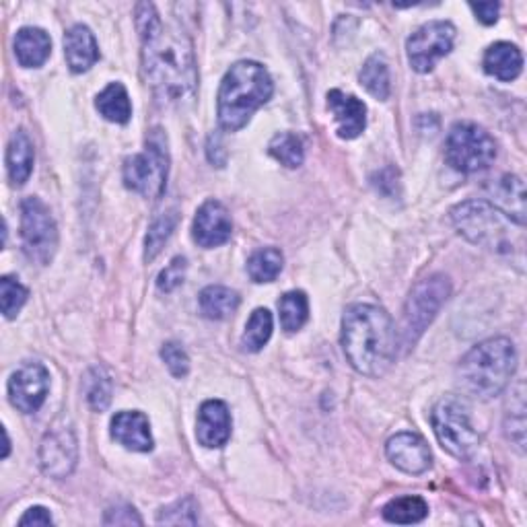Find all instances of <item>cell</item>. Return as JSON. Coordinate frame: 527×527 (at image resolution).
<instances>
[{"label": "cell", "instance_id": "6da1fadb", "mask_svg": "<svg viewBox=\"0 0 527 527\" xmlns=\"http://www.w3.org/2000/svg\"><path fill=\"white\" fill-rule=\"evenodd\" d=\"M136 27L143 40V70L157 99L167 105H184L194 99L198 68L194 46L184 29L161 21L155 5L136 7Z\"/></svg>", "mask_w": 527, "mask_h": 527}, {"label": "cell", "instance_id": "7a4b0ae2", "mask_svg": "<svg viewBox=\"0 0 527 527\" xmlns=\"http://www.w3.org/2000/svg\"><path fill=\"white\" fill-rule=\"evenodd\" d=\"M340 342L348 363L369 377L388 373L398 350L396 328L388 311L371 303L346 307Z\"/></svg>", "mask_w": 527, "mask_h": 527}, {"label": "cell", "instance_id": "3957f363", "mask_svg": "<svg viewBox=\"0 0 527 527\" xmlns=\"http://www.w3.org/2000/svg\"><path fill=\"white\" fill-rule=\"evenodd\" d=\"M274 93L268 70L252 60L235 62L219 89V124L227 132H237L252 120L256 110Z\"/></svg>", "mask_w": 527, "mask_h": 527}, {"label": "cell", "instance_id": "277c9868", "mask_svg": "<svg viewBox=\"0 0 527 527\" xmlns=\"http://www.w3.org/2000/svg\"><path fill=\"white\" fill-rule=\"evenodd\" d=\"M517 353L509 338H488L476 344L462 359L458 377L462 390L474 398L488 400L499 396L513 377Z\"/></svg>", "mask_w": 527, "mask_h": 527}, {"label": "cell", "instance_id": "5b68a950", "mask_svg": "<svg viewBox=\"0 0 527 527\" xmlns=\"http://www.w3.org/2000/svg\"><path fill=\"white\" fill-rule=\"evenodd\" d=\"M451 223L470 243L493 252H511V219L484 200H466L451 210Z\"/></svg>", "mask_w": 527, "mask_h": 527}, {"label": "cell", "instance_id": "8992f818", "mask_svg": "<svg viewBox=\"0 0 527 527\" xmlns=\"http://www.w3.org/2000/svg\"><path fill=\"white\" fill-rule=\"evenodd\" d=\"M169 175V151L167 138L161 130H153L147 136L145 151L132 155L124 163V184L140 196L157 200L163 196Z\"/></svg>", "mask_w": 527, "mask_h": 527}, {"label": "cell", "instance_id": "52a82bcc", "mask_svg": "<svg viewBox=\"0 0 527 527\" xmlns=\"http://www.w3.org/2000/svg\"><path fill=\"white\" fill-rule=\"evenodd\" d=\"M451 285L447 276L433 274L410 291L402 315V346L412 348L425 330L433 324L437 313L449 299Z\"/></svg>", "mask_w": 527, "mask_h": 527}, {"label": "cell", "instance_id": "ba28073f", "mask_svg": "<svg viewBox=\"0 0 527 527\" xmlns=\"http://www.w3.org/2000/svg\"><path fill=\"white\" fill-rule=\"evenodd\" d=\"M497 157L495 138L490 136L482 126L474 122H458L449 134L445 143L447 163L462 173H476L486 169Z\"/></svg>", "mask_w": 527, "mask_h": 527}, {"label": "cell", "instance_id": "9c48e42d", "mask_svg": "<svg viewBox=\"0 0 527 527\" xmlns=\"http://www.w3.org/2000/svg\"><path fill=\"white\" fill-rule=\"evenodd\" d=\"M431 423L441 447L453 458H468L478 445V433L472 427L470 410L460 398H443L433 414Z\"/></svg>", "mask_w": 527, "mask_h": 527}, {"label": "cell", "instance_id": "30bf717a", "mask_svg": "<svg viewBox=\"0 0 527 527\" xmlns=\"http://www.w3.org/2000/svg\"><path fill=\"white\" fill-rule=\"evenodd\" d=\"M21 239L25 256L48 266L58 250V229L48 206L40 198H25L21 202Z\"/></svg>", "mask_w": 527, "mask_h": 527}, {"label": "cell", "instance_id": "8fae6325", "mask_svg": "<svg viewBox=\"0 0 527 527\" xmlns=\"http://www.w3.org/2000/svg\"><path fill=\"white\" fill-rule=\"evenodd\" d=\"M455 42V27L449 21H431L418 27L406 44L408 60L416 73H431L435 64L445 58Z\"/></svg>", "mask_w": 527, "mask_h": 527}, {"label": "cell", "instance_id": "7c38bea8", "mask_svg": "<svg viewBox=\"0 0 527 527\" xmlns=\"http://www.w3.org/2000/svg\"><path fill=\"white\" fill-rule=\"evenodd\" d=\"M79 462V445L75 431L66 425L52 427L40 445L42 470L52 478H66L73 474Z\"/></svg>", "mask_w": 527, "mask_h": 527}, {"label": "cell", "instance_id": "4fadbf2b", "mask_svg": "<svg viewBox=\"0 0 527 527\" xmlns=\"http://www.w3.org/2000/svg\"><path fill=\"white\" fill-rule=\"evenodd\" d=\"M48 392L50 373L40 363H25L9 379V400L25 414L38 412L46 402Z\"/></svg>", "mask_w": 527, "mask_h": 527}, {"label": "cell", "instance_id": "5bb4252c", "mask_svg": "<svg viewBox=\"0 0 527 527\" xmlns=\"http://www.w3.org/2000/svg\"><path fill=\"white\" fill-rule=\"evenodd\" d=\"M231 231V215L223 202L208 200L198 208L192 225V237L200 248H219V245L231 239Z\"/></svg>", "mask_w": 527, "mask_h": 527}, {"label": "cell", "instance_id": "9a60e30c", "mask_svg": "<svg viewBox=\"0 0 527 527\" xmlns=\"http://www.w3.org/2000/svg\"><path fill=\"white\" fill-rule=\"evenodd\" d=\"M388 460L406 474H423L431 468L433 455L427 441L416 433H398L385 445Z\"/></svg>", "mask_w": 527, "mask_h": 527}, {"label": "cell", "instance_id": "2e32d148", "mask_svg": "<svg viewBox=\"0 0 527 527\" xmlns=\"http://www.w3.org/2000/svg\"><path fill=\"white\" fill-rule=\"evenodd\" d=\"M231 437V414L225 402L208 400L200 406L196 439L208 449L223 447Z\"/></svg>", "mask_w": 527, "mask_h": 527}, {"label": "cell", "instance_id": "e0dca14e", "mask_svg": "<svg viewBox=\"0 0 527 527\" xmlns=\"http://www.w3.org/2000/svg\"><path fill=\"white\" fill-rule=\"evenodd\" d=\"M328 108L336 118L338 136L344 140L357 138L367 126V108L365 103L344 91H330L328 93Z\"/></svg>", "mask_w": 527, "mask_h": 527}, {"label": "cell", "instance_id": "ac0fdd59", "mask_svg": "<svg viewBox=\"0 0 527 527\" xmlns=\"http://www.w3.org/2000/svg\"><path fill=\"white\" fill-rule=\"evenodd\" d=\"M112 437L132 451H151L153 449V435L151 423L143 412H118L112 418Z\"/></svg>", "mask_w": 527, "mask_h": 527}, {"label": "cell", "instance_id": "d6986e66", "mask_svg": "<svg viewBox=\"0 0 527 527\" xmlns=\"http://www.w3.org/2000/svg\"><path fill=\"white\" fill-rule=\"evenodd\" d=\"M64 56H66L68 68L77 75L87 73V70L99 60V46L89 27L75 25L66 31Z\"/></svg>", "mask_w": 527, "mask_h": 527}, {"label": "cell", "instance_id": "ffe728a7", "mask_svg": "<svg viewBox=\"0 0 527 527\" xmlns=\"http://www.w3.org/2000/svg\"><path fill=\"white\" fill-rule=\"evenodd\" d=\"M52 52L50 35L40 27H23L15 35V56L25 68H40Z\"/></svg>", "mask_w": 527, "mask_h": 527}, {"label": "cell", "instance_id": "44dd1931", "mask_svg": "<svg viewBox=\"0 0 527 527\" xmlns=\"http://www.w3.org/2000/svg\"><path fill=\"white\" fill-rule=\"evenodd\" d=\"M523 56L521 50L509 42H497L484 54V70L499 81H515L521 75Z\"/></svg>", "mask_w": 527, "mask_h": 527}, {"label": "cell", "instance_id": "7402d4cb", "mask_svg": "<svg viewBox=\"0 0 527 527\" xmlns=\"http://www.w3.org/2000/svg\"><path fill=\"white\" fill-rule=\"evenodd\" d=\"M495 190V208L511 219V223L523 227L525 225V186L517 175H503L497 182Z\"/></svg>", "mask_w": 527, "mask_h": 527}, {"label": "cell", "instance_id": "603a6c76", "mask_svg": "<svg viewBox=\"0 0 527 527\" xmlns=\"http://www.w3.org/2000/svg\"><path fill=\"white\" fill-rule=\"evenodd\" d=\"M33 161H35V151L31 138L27 136L25 130H17L11 136V143L7 149V171L15 186H23L29 180V175L33 171Z\"/></svg>", "mask_w": 527, "mask_h": 527}, {"label": "cell", "instance_id": "cb8c5ba5", "mask_svg": "<svg viewBox=\"0 0 527 527\" xmlns=\"http://www.w3.org/2000/svg\"><path fill=\"white\" fill-rule=\"evenodd\" d=\"M95 108L105 120L114 124H126L132 116L130 95L122 83H110L105 87L95 99Z\"/></svg>", "mask_w": 527, "mask_h": 527}, {"label": "cell", "instance_id": "d4e9b609", "mask_svg": "<svg viewBox=\"0 0 527 527\" xmlns=\"http://www.w3.org/2000/svg\"><path fill=\"white\" fill-rule=\"evenodd\" d=\"M200 311L208 320H227L239 307V295L227 287H206L200 297Z\"/></svg>", "mask_w": 527, "mask_h": 527}, {"label": "cell", "instance_id": "484cf974", "mask_svg": "<svg viewBox=\"0 0 527 527\" xmlns=\"http://www.w3.org/2000/svg\"><path fill=\"white\" fill-rule=\"evenodd\" d=\"M361 85L379 101H385L390 97L392 83H390V66L383 54H373L367 58L361 70Z\"/></svg>", "mask_w": 527, "mask_h": 527}, {"label": "cell", "instance_id": "4316f807", "mask_svg": "<svg viewBox=\"0 0 527 527\" xmlns=\"http://www.w3.org/2000/svg\"><path fill=\"white\" fill-rule=\"evenodd\" d=\"M429 515V505L423 497L408 495V497H398L390 501L383 507V517L390 523H400V525H410L423 521Z\"/></svg>", "mask_w": 527, "mask_h": 527}, {"label": "cell", "instance_id": "83f0119b", "mask_svg": "<svg viewBox=\"0 0 527 527\" xmlns=\"http://www.w3.org/2000/svg\"><path fill=\"white\" fill-rule=\"evenodd\" d=\"M85 394H87V402L95 412H103L112 404V396H114V383L110 373L105 371L103 367H93L87 373V381H85Z\"/></svg>", "mask_w": 527, "mask_h": 527}, {"label": "cell", "instance_id": "f1b7e54d", "mask_svg": "<svg viewBox=\"0 0 527 527\" xmlns=\"http://www.w3.org/2000/svg\"><path fill=\"white\" fill-rule=\"evenodd\" d=\"M272 328H274L272 313L268 309H264V307L256 309L252 313L248 326H245V332H243V338H241L243 350H248V353H258V350H262V346L272 336Z\"/></svg>", "mask_w": 527, "mask_h": 527}, {"label": "cell", "instance_id": "f546056e", "mask_svg": "<svg viewBox=\"0 0 527 527\" xmlns=\"http://www.w3.org/2000/svg\"><path fill=\"white\" fill-rule=\"evenodd\" d=\"M280 324L287 332H297L305 326L309 318V303L303 291H291L278 301Z\"/></svg>", "mask_w": 527, "mask_h": 527}, {"label": "cell", "instance_id": "4dcf8cb0", "mask_svg": "<svg viewBox=\"0 0 527 527\" xmlns=\"http://www.w3.org/2000/svg\"><path fill=\"white\" fill-rule=\"evenodd\" d=\"M285 258L276 248H264L252 254L248 260V274L254 283H272V280L283 270Z\"/></svg>", "mask_w": 527, "mask_h": 527}, {"label": "cell", "instance_id": "1f68e13d", "mask_svg": "<svg viewBox=\"0 0 527 527\" xmlns=\"http://www.w3.org/2000/svg\"><path fill=\"white\" fill-rule=\"evenodd\" d=\"M268 151L270 155L285 167H299L303 163V157H305V149H303V140L293 134V132H280L276 134L270 145H268Z\"/></svg>", "mask_w": 527, "mask_h": 527}, {"label": "cell", "instance_id": "d6a6232c", "mask_svg": "<svg viewBox=\"0 0 527 527\" xmlns=\"http://www.w3.org/2000/svg\"><path fill=\"white\" fill-rule=\"evenodd\" d=\"M178 219L180 217H178V213H175V210H167V213L159 215L153 221V225H151V229L147 233V239H145V260L147 262L155 260L161 254L163 245L171 237L173 229L178 227Z\"/></svg>", "mask_w": 527, "mask_h": 527}, {"label": "cell", "instance_id": "836d02e7", "mask_svg": "<svg viewBox=\"0 0 527 527\" xmlns=\"http://www.w3.org/2000/svg\"><path fill=\"white\" fill-rule=\"evenodd\" d=\"M29 297V291L13 276L0 278V307L7 320H13Z\"/></svg>", "mask_w": 527, "mask_h": 527}, {"label": "cell", "instance_id": "e575fe53", "mask_svg": "<svg viewBox=\"0 0 527 527\" xmlns=\"http://www.w3.org/2000/svg\"><path fill=\"white\" fill-rule=\"evenodd\" d=\"M157 523L167 525H196L198 523V507L192 497H186L182 501H175L173 505L161 509Z\"/></svg>", "mask_w": 527, "mask_h": 527}, {"label": "cell", "instance_id": "d590c367", "mask_svg": "<svg viewBox=\"0 0 527 527\" xmlns=\"http://www.w3.org/2000/svg\"><path fill=\"white\" fill-rule=\"evenodd\" d=\"M186 270H188V262L186 258L178 256V258H173L171 264L161 270L159 278H157V289L161 293H171L178 289L182 283H184V278H186Z\"/></svg>", "mask_w": 527, "mask_h": 527}, {"label": "cell", "instance_id": "8d00e7d4", "mask_svg": "<svg viewBox=\"0 0 527 527\" xmlns=\"http://www.w3.org/2000/svg\"><path fill=\"white\" fill-rule=\"evenodd\" d=\"M161 357L167 365V369L171 371L173 377H186L188 371H190V359L186 355V350L178 344V342H167L163 348H161Z\"/></svg>", "mask_w": 527, "mask_h": 527}, {"label": "cell", "instance_id": "74e56055", "mask_svg": "<svg viewBox=\"0 0 527 527\" xmlns=\"http://www.w3.org/2000/svg\"><path fill=\"white\" fill-rule=\"evenodd\" d=\"M105 525H143V517H140L134 507L130 505H118V507H112L108 513H105V519H103Z\"/></svg>", "mask_w": 527, "mask_h": 527}, {"label": "cell", "instance_id": "f35d334b", "mask_svg": "<svg viewBox=\"0 0 527 527\" xmlns=\"http://www.w3.org/2000/svg\"><path fill=\"white\" fill-rule=\"evenodd\" d=\"M470 9L474 11L476 19L484 25H493L499 19V3H472Z\"/></svg>", "mask_w": 527, "mask_h": 527}, {"label": "cell", "instance_id": "ab89813d", "mask_svg": "<svg viewBox=\"0 0 527 527\" xmlns=\"http://www.w3.org/2000/svg\"><path fill=\"white\" fill-rule=\"evenodd\" d=\"M52 515L46 507H31L21 519H19V525L25 527V525H52Z\"/></svg>", "mask_w": 527, "mask_h": 527}]
</instances>
